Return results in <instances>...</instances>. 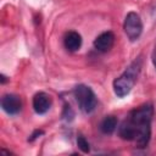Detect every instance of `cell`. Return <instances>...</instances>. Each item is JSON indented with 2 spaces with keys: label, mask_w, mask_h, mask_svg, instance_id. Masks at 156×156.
<instances>
[{
  "label": "cell",
  "mask_w": 156,
  "mask_h": 156,
  "mask_svg": "<svg viewBox=\"0 0 156 156\" xmlns=\"http://www.w3.org/2000/svg\"><path fill=\"white\" fill-rule=\"evenodd\" d=\"M1 108L9 115H16L22 108V101L15 94H5L1 98Z\"/></svg>",
  "instance_id": "5"
},
{
  "label": "cell",
  "mask_w": 156,
  "mask_h": 156,
  "mask_svg": "<svg viewBox=\"0 0 156 156\" xmlns=\"http://www.w3.org/2000/svg\"><path fill=\"white\" fill-rule=\"evenodd\" d=\"M43 133H44L43 130H35V132H34V133L30 135V138H29L28 140H30V141H32V140H34L35 138H38L39 135H43Z\"/></svg>",
  "instance_id": "13"
},
{
  "label": "cell",
  "mask_w": 156,
  "mask_h": 156,
  "mask_svg": "<svg viewBox=\"0 0 156 156\" xmlns=\"http://www.w3.org/2000/svg\"><path fill=\"white\" fill-rule=\"evenodd\" d=\"M82 45V37L77 32H68L65 37V46L68 51H77Z\"/></svg>",
  "instance_id": "9"
},
{
  "label": "cell",
  "mask_w": 156,
  "mask_h": 156,
  "mask_svg": "<svg viewBox=\"0 0 156 156\" xmlns=\"http://www.w3.org/2000/svg\"><path fill=\"white\" fill-rule=\"evenodd\" d=\"M74 98L80 107L85 113H90L96 107V98L94 91L90 87L79 84L74 88Z\"/></svg>",
  "instance_id": "2"
},
{
  "label": "cell",
  "mask_w": 156,
  "mask_h": 156,
  "mask_svg": "<svg viewBox=\"0 0 156 156\" xmlns=\"http://www.w3.org/2000/svg\"><path fill=\"white\" fill-rule=\"evenodd\" d=\"M6 80H7V79H6V77H5L4 74H1V84H4V83H6Z\"/></svg>",
  "instance_id": "14"
},
{
  "label": "cell",
  "mask_w": 156,
  "mask_h": 156,
  "mask_svg": "<svg viewBox=\"0 0 156 156\" xmlns=\"http://www.w3.org/2000/svg\"><path fill=\"white\" fill-rule=\"evenodd\" d=\"M115 43V35L112 32H104L100 35H98L94 40V46L96 50L101 51V52H106L108 51L112 45Z\"/></svg>",
  "instance_id": "7"
},
{
  "label": "cell",
  "mask_w": 156,
  "mask_h": 156,
  "mask_svg": "<svg viewBox=\"0 0 156 156\" xmlns=\"http://www.w3.org/2000/svg\"><path fill=\"white\" fill-rule=\"evenodd\" d=\"M116 128H117V118L115 116L105 117L100 124V129L104 134H112Z\"/></svg>",
  "instance_id": "11"
},
{
  "label": "cell",
  "mask_w": 156,
  "mask_h": 156,
  "mask_svg": "<svg viewBox=\"0 0 156 156\" xmlns=\"http://www.w3.org/2000/svg\"><path fill=\"white\" fill-rule=\"evenodd\" d=\"M135 144L138 145V147H145L149 141H150V136H151V123H145L141 126L135 127Z\"/></svg>",
  "instance_id": "8"
},
{
  "label": "cell",
  "mask_w": 156,
  "mask_h": 156,
  "mask_svg": "<svg viewBox=\"0 0 156 156\" xmlns=\"http://www.w3.org/2000/svg\"><path fill=\"white\" fill-rule=\"evenodd\" d=\"M123 29H124V33L130 41L136 40L143 32V22H141L140 16L133 11L128 12L126 18H124Z\"/></svg>",
  "instance_id": "3"
},
{
  "label": "cell",
  "mask_w": 156,
  "mask_h": 156,
  "mask_svg": "<svg viewBox=\"0 0 156 156\" xmlns=\"http://www.w3.org/2000/svg\"><path fill=\"white\" fill-rule=\"evenodd\" d=\"M50 106H51V99L46 93L39 91L33 96V108L38 115H43L48 112Z\"/></svg>",
  "instance_id": "6"
},
{
  "label": "cell",
  "mask_w": 156,
  "mask_h": 156,
  "mask_svg": "<svg viewBox=\"0 0 156 156\" xmlns=\"http://www.w3.org/2000/svg\"><path fill=\"white\" fill-rule=\"evenodd\" d=\"M77 146H78L79 150H80L82 152H84V154H88V152L90 151V145H89L88 140H87L83 135H79V136L77 138Z\"/></svg>",
  "instance_id": "12"
},
{
  "label": "cell",
  "mask_w": 156,
  "mask_h": 156,
  "mask_svg": "<svg viewBox=\"0 0 156 156\" xmlns=\"http://www.w3.org/2000/svg\"><path fill=\"white\" fill-rule=\"evenodd\" d=\"M135 127L133 126V123L128 119V121H126V122H123L122 123V126L119 127V129H118V134H119V136L122 138V139H124V140H134V138H135Z\"/></svg>",
  "instance_id": "10"
},
{
  "label": "cell",
  "mask_w": 156,
  "mask_h": 156,
  "mask_svg": "<svg viewBox=\"0 0 156 156\" xmlns=\"http://www.w3.org/2000/svg\"><path fill=\"white\" fill-rule=\"evenodd\" d=\"M152 116H154L152 105L151 104H145V105L133 110L130 112V116H129L128 119L133 123L134 127H138V126H141V124H145V123H151Z\"/></svg>",
  "instance_id": "4"
},
{
  "label": "cell",
  "mask_w": 156,
  "mask_h": 156,
  "mask_svg": "<svg viewBox=\"0 0 156 156\" xmlns=\"http://www.w3.org/2000/svg\"><path fill=\"white\" fill-rule=\"evenodd\" d=\"M140 61H134L118 78L113 80V91L118 98H124L128 95L134 87L138 74L140 72Z\"/></svg>",
  "instance_id": "1"
}]
</instances>
